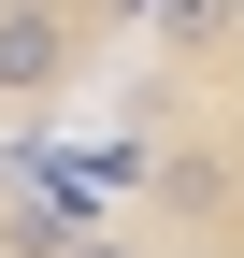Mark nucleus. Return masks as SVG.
Wrapping results in <instances>:
<instances>
[{
	"label": "nucleus",
	"mask_w": 244,
	"mask_h": 258,
	"mask_svg": "<svg viewBox=\"0 0 244 258\" xmlns=\"http://www.w3.org/2000/svg\"><path fill=\"white\" fill-rule=\"evenodd\" d=\"M144 0H0V172H57L86 101L115 86Z\"/></svg>",
	"instance_id": "2"
},
{
	"label": "nucleus",
	"mask_w": 244,
	"mask_h": 258,
	"mask_svg": "<svg viewBox=\"0 0 244 258\" xmlns=\"http://www.w3.org/2000/svg\"><path fill=\"white\" fill-rule=\"evenodd\" d=\"M43 186L115 258H244V0H144Z\"/></svg>",
	"instance_id": "1"
},
{
	"label": "nucleus",
	"mask_w": 244,
	"mask_h": 258,
	"mask_svg": "<svg viewBox=\"0 0 244 258\" xmlns=\"http://www.w3.org/2000/svg\"><path fill=\"white\" fill-rule=\"evenodd\" d=\"M0 258H115V244L86 230L43 172H0Z\"/></svg>",
	"instance_id": "3"
}]
</instances>
